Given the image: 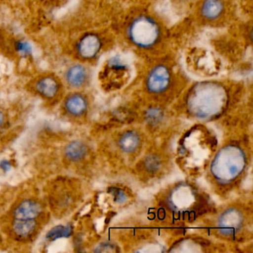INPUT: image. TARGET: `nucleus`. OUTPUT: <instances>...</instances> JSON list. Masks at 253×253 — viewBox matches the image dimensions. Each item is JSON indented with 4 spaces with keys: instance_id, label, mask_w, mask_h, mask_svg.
I'll return each mask as SVG.
<instances>
[{
    "instance_id": "10",
    "label": "nucleus",
    "mask_w": 253,
    "mask_h": 253,
    "mask_svg": "<svg viewBox=\"0 0 253 253\" xmlns=\"http://www.w3.org/2000/svg\"><path fill=\"white\" fill-rule=\"evenodd\" d=\"M223 5L220 0H206L203 4L202 14L209 20H214L223 12Z\"/></svg>"
},
{
    "instance_id": "6",
    "label": "nucleus",
    "mask_w": 253,
    "mask_h": 253,
    "mask_svg": "<svg viewBox=\"0 0 253 253\" xmlns=\"http://www.w3.org/2000/svg\"><path fill=\"white\" fill-rule=\"evenodd\" d=\"M65 109L67 113L72 116H81L86 110V100L81 94H72L66 99L65 102Z\"/></svg>"
},
{
    "instance_id": "2",
    "label": "nucleus",
    "mask_w": 253,
    "mask_h": 253,
    "mask_svg": "<svg viewBox=\"0 0 253 253\" xmlns=\"http://www.w3.org/2000/svg\"><path fill=\"white\" fill-rule=\"evenodd\" d=\"M43 212V207L39 201L25 199L19 202L13 209L12 219L41 220Z\"/></svg>"
},
{
    "instance_id": "5",
    "label": "nucleus",
    "mask_w": 253,
    "mask_h": 253,
    "mask_svg": "<svg viewBox=\"0 0 253 253\" xmlns=\"http://www.w3.org/2000/svg\"><path fill=\"white\" fill-rule=\"evenodd\" d=\"M101 48V41L95 35H87L80 41L78 51L84 59H92L98 54Z\"/></svg>"
},
{
    "instance_id": "4",
    "label": "nucleus",
    "mask_w": 253,
    "mask_h": 253,
    "mask_svg": "<svg viewBox=\"0 0 253 253\" xmlns=\"http://www.w3.org/2000/svg\"><path fill=\"white\" fill-rule=\"evenodd\" d=\"M170 81L169 71L164 66H158L152 69L148 78L147 85L154 92L164 91Z\"/></svg>"
},
{
    "instance_id": "7",
    "label": "nucleus",
    "mask_w": 253,
    "mask_h": 253,
    "mask_svg": "<svg viewBox=\"0 0 253 253\" xmlns=\"http://www.w3.org/2000/svg\"><path fill=\"white\" fill-rule=\"evenodd\" d=\"M36 89L42 97L53 99L58 94L60 86L58 83L51 77L41 78L36 84Z\"/></svg>"
},
{
    "instance_id": "8",
    "label": "nucleus",
    "mask_w": 253,
    "mask_h": 253,
    "mask_svg": "<svg viewBox=\"0 0 253 253\" xmlns=\"http://www.w3.org/2000/svg\"><path fill=\"white\" fill-rule=\"evenodd\" d=\"M86 78V69L81 65H74L66 72V81L69 85L74 88H80L82 86L85 84Z\"/></svg>"
},
{
    "instance_id": "9",
    "label": "nucleus",
    "mask_w": 253,
    "mask_h": 253,
    "mask_svg": "<svg viewBox=\"0 0 253 253\" xmlns=\"http://www.w3.org/2000/svg\"><path fill=\"white\" fill-rule=\"evenodd\" d=\"M65 156L72 162L81 161L87 153L86 146L81 141H73L65 148Z\"/></svg>"
},
{
    "instance_id": "1",
    "label": "nucleus",
    "mask_w": 253,
    "mask_h": 253,
    "mask_svg": "<svg viewBox=\"0 0 253 253\" xmlns=\"http://www.w3.org/2000/svg\"><path fill=\"white\" fill-rule=\"evenodd\" d=\"M128 35L136 45L140 48H148L158 42L160 29L158 24L152 19L140 17L131 23Z\"/></svg>"
},
{
    "instance_id": "13",
    "label": "nucleus",
    "mask_w": 253,
    "mask_h": 253,
    "mask_svg": "<svg viewBox=\"0 0 253 253\" xmlns=\"http://www.w3.org/2000/svg\"><path fill=\"white\" fill-rule=\"evenodd\" d=\"M0 168H2V169L4 171H8L11 168V165L9 161H3L0 164Z\"/></svg>"
},
{
    "instance_id": "12",
    "label": "nucleus",
    "mask_w": 253,
    "mask_h": 253,
    "mask_svg": "<svg viewBox=\"0 0 253 253\" xmlns=\"http://www.w3.org/2000/svg\"><path fill=\"white\" fill-rule=\"evenodd\" d=\"M15 49L20 55L27 57L33 52V47L32 44L27 41H18L15 43Z\"/></svg>"
},
{
    "instance_id": "11",
    "label": "nucleus",
    "mask_w": 253,
    "mask_h": 253,
    "mask_svg": "<svg viewBox=\"0 0 253 253\" xmlns=\"http://www.w3.org/2000/svg\"><path fill=\"white\" fill-rule=\"evenodd\" d=\"M72 227L70 225L63 226L59 225L51 229L47 234V239L54 241L60 238H68L72 235Z\"/></svg>"
},
{
    "instance_id": "3",
    "label": "nucleus",
    "mask_w": 253,
    "mask_h": 253,
    "mask_svg": "<svg viewBox=\"0 0 253 253\" xmlns=\"http://www.w3.org/2000/svg\"><path fill=\"white\" fill-rule=\"evenodd\" d=\"M40 224V220L12 219L10 229L17 241H30L31 238L37 235Z\"/></svg>"
},
{
    "instance_id": "14",
    "label": "nucleus",
    "mask_w": 253,
    "mask_h": 253,
    "mask_svg": "<svg viewBox=\"0 0 253 253\" xmlns=\"http://www.w3.org/2000/svg\"><path fill=\"white\" fill-rule=\"evenodd\" d=\"M195 241H196V242H198V244H201V245L207 246L210 244V241H207V240L204 239V238H195Z\"/></svg>"
},
{
    "instance_id": "15",
    "label": "nucleus",
    "mask_w": 253,
    "mask_h": 253,
    "mask_svg": "<svg viewBox=\"0 0 253 253\" xmlns=\"http://www.w3.org/2000/svg\"><path fill=\"white\" fill-rule=\"evenodd\" d=\"M5 124V115L0 111V128Z\"/></svg>"
}]
</instances>
